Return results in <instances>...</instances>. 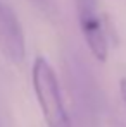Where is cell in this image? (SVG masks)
Returning <instances> with one entry per match:
<instances>
[{
    "label": "cell",
    "instance_id": "cell-2",
    "mask_svg": "<svg viewBox=\"0 0 126 127\" xmlns=\"http://www.w3.org/2000/svg\"><path fill=\"white\" fill-rule=\"evenodd\" d=\"M80 31L95 60L105 62L109 55V31L99 0H74Z\"/></svg>",
    "mask_w": 126,
    "mask_h": 127
},
{
    "label": "cell",
    "instance_id": "cell-3",
    "mask_svg": "<svg viewBox=\"0 0 126 127\" xmlns=\"http://www.w3.org/2000/svg\"><path fill=\"white\" fill-rule=\"evenodd\" d=\"M0 53L10 64H22L26 59L22 24L14 9L5 2H0Z\"/></svg>",
    "mask_w": 126,
    "mask_h": 127
},
{
    "label": "cell",
    "instance_id": "cell-4",
    "mask_svg": "<svg viewBox=\"0 0 126 127\" xmlns=\"http://www.w3.org/2000/svg\"><path fill=\"white\" fill-rule=\"evenodd\" d=\"M119 91H121V98L126 105V79H121L119 81Z\"/></svg>",
    "mask_w": 126,
    "mask_h": 127
},
{
    "label": "cell",
    "instance_id": "cell-1",
    "mask_svg": "<svg viewBox=\"0 0 126 127\" xmlns=\"http://www.w3.org/2000/svg\"><path fill=\"white\" fill-rule=\"evenodd\" d=\"M31 83L47 127H73L64 105L57 74L50 62L38 55L31 69Z\"/></svg>",
    "mask_w": 126,
    "mask_h": 127
},
{
    "label": "cell",
    "instance_id": "cell-5",
    "mask_svg": "<svg viewBox=\"0 0 126 127\" xmlns=\"http://www.w3.org/2000/svg\"><path fill=\"white\" fill-rule=\"evenodd\" d=\"M111 127H126V122L123 119H119V117H114L111 120Z\"/></svg>",
    "mask_w": 126,
    "mask_h": 127
}]
</instances>
